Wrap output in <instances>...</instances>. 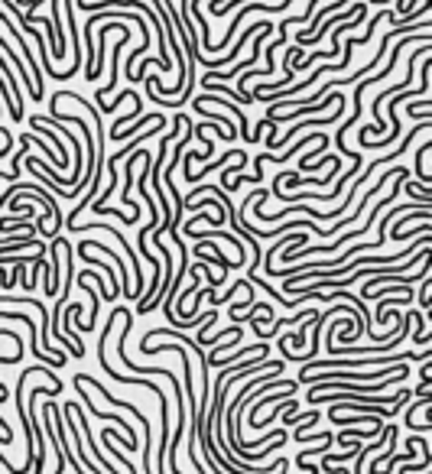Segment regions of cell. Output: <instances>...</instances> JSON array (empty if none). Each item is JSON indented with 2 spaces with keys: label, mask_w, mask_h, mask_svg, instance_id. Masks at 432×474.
<instances>
[{
  "label": "cell",
  "mask_w": 432,
  "mask_h": 474,
  "mask_svg": "<svg viewBox=\"0 0 432 474\" xmlns=\"http://www.w3.org/2000/svg\"><path fill=\"white\" fill-rule=\"evenodd\" d=\"M72 383H75V387H78V393H82V406H85L88 413L94 416V419H108V423H117V425H120V432H127V439H136V435H134V425H130L127 419H120V413H104V409H98V406H94V403H91V397H88V390H85V383L78 380V373H75V380H72Z\"/></svg>",
  "instance_id": "6da1fadb"
},
{
  "label": "cell",
  "mask_w": 432,
  "mask_h": 474,
  "mask_svg": "<svg viewBox=\"0 0 432 474\" xmlns=\"http://www.w3.org/2000/svg\"><path fill=\"white\" fill-rule=\"evenodd\" d=\"M140 156H144V150H140V146H136V150H130V160H127V179H134V166H136V160H140ZM130 188L124 186V192H120V202L127 205L130 208V214H134V218H140V208H136L134 205V198H130Z\"/></svg>",
  "instance_id": "7a4b0ae2"
},
{
  "label": "cell",
  "mask_w": 432,
  "mask_h": 474,
  "mask_svg": "<svg viewBox=\"0 0 432 474\" xmlns=\"http://www.w3.org/2000/svg\"><path fill=\"white\" fill-rule=\"evenodd\" d=\"M101 442H104V445H108V449H110V455H114V458H117V461H120V468H124V474H134V465H130V458H124L117 449H114V439H110V435H108V429L101 432Z\"/></svg>",
  "instance_id": "3957f363"
},
{
  "label": "cell",
  "mask_w": 432,
  "mask_h": 474,
  "mask_svg": "<svg viewBox=\"0 0 432 474\" xmlns=\"http://www.w3.org/2000/svg\"><path fill=\"white\" fill-rule=\"evenodd\" d=\"M312 136H315V134H303V140H299V143H293V146H289V150H286V153H283V156H280V160H273V162H286V160H293V156H296V153L303 150V146L309 143V140H312Z\"/></svg>",
  "instance_id": "277c9868"
},
{
  "label": "cell",
  "mask_w": 432,
  "mask_h": 474,
  "mask_svg": "<svg viewBox=\"0 0 432 474\" xmlns=\"http://www.w3.org/2000/svg\"><path fill=\"white\" fill-rule=\"evenodd\" d=\"M429 286H432V280L429 276H423V286H419V296H416V302H419L423 312H429Z\"/></svg>",
  "instance_id": "5b68a950"
},
{
  "label": "cell",
  "mask_w": 432,
  "mask_h": 474,
  "mask_svg": "<svg viewBox=\"0 0 432 474\" xmlns=\"http://www.w3.org/2000/svg\"><path fill=\"white\" fill-rule=\"evenodd\" d=\"M46 0H30V10H36V7H43Z\"/></svg>",
  "instance_id": "8992f818"
}]
</instances>
